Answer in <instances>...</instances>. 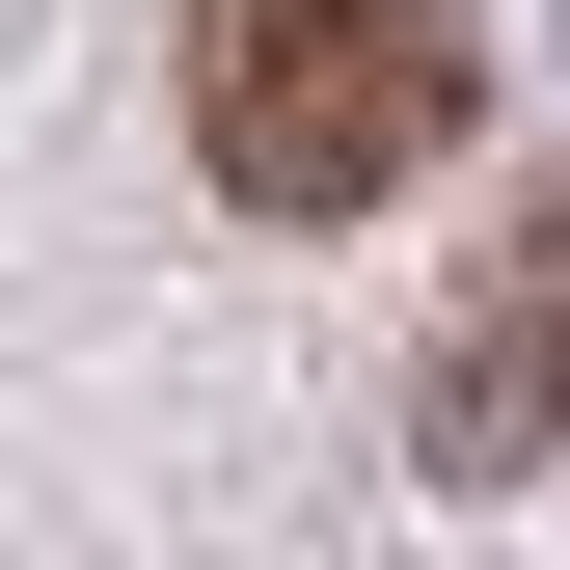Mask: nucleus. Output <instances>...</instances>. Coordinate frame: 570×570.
Here are the masks:
<instances>
[{
  "label": "nucleus",
  "instance_id": "obj_1",
  "mask_svg": "<svg viewBox=\"0 0 570 570\" xmlns=\"http://www.w3.org/2000/svg\"><path fill=\"white\" fill-rule=\"evenodd\" d=\"M462 109H489L462 0H190V164L245 218H381Z\"/></svg>",
  "mask_w": 570,
  "mask_h": 570
},
{
  "label": "nucleus",
  "instance_id": "obj_2",
  "mask_svg": "<svg viewBox=\"0 0 570 570\" xmlns=\"http://www.w3.org/2000/svg\"><path fill=\"white\" fill-rule=\"evenodd\" d=\"M407 435H435V489H517V462L570 435V190L489 245V299L435 326V407H407Z\"/></svg>",
  "mask_w": 570,
  "mask_h": 570
}]
</instances>
